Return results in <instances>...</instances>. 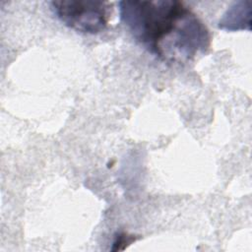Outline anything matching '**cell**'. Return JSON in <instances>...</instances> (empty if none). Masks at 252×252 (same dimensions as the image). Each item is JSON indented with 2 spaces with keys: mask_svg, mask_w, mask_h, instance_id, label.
<instances>
[{
  "mask_svg": "<svg viewBox=\"0 0 252 252\" xmlns=\"http://www.w3.org/2000/svg\"><path fill=\"white\" fill-rule=\"evenodd\" d=\"M121 22L149 52L168 63H185L205 53L211 34L201 19L177 0L120 1Z\"/></svg>",
  "mask_w": 252,
  "mask_h": 252,
  "instance_id": "6da1fadb",
  "label": "cell"
},
{
  "mask_svg": "<svg viewBox=\"0 0 252 252\" xmlns=\"http://www.w3.org/2000/svg\"><path fill=\"white\" fill-rule=\"evenodd\" d=\"M54 15L67 27L83 33H98L108 25L107 2L89 0H55L50 2Z\"/></svg>",
  "mask_w": 252,
  "mask_h": 252,
  "instance_id": "7a4b0ae2",
  "label": "cell"
},
{
  "mask_svg": "<svg viewBox=\"0 0 252 252\" xmlns=\"http://www.w3.org/2000/svg\"><path fill=\"white\" fill-rule=\"evenodd\" d=\"M251 27V1H237L223 14L219 28L226 31L248 30Z\"/></svg>",
  "mask_w": 252,
  "mask_h": 252,
  "instance_id": "3957f363",
  "label": "cell"
},
{
  "mask_svg": "<svg viewBox=\"0 0 252 252\" xmlns=\"http://www.w3.org/2000/svg\"><path fill=\"white\" fill-rule=\"evenodd\" d=\"M135 240L136 237L134 235H128L127 233H119L116 236V240L113 243L114 247L112 248V250H124L127 245L131 244Z\"/></svg>",
  "mask_w": 252,
  "mask_h": 252,
  "instance_id": "277c9868",
  "label": "cell"
}]
</instances>
